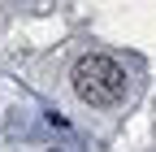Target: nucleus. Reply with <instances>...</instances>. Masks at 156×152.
<instances>
[{
  "label": "nucleus",
  "instance_id": "nucleus-1",
  "mask_svg": "<svg viewBox=\"0 0 156 152\" xmlns=\"http://www.w3.org/2000/svg\"><path fill=\"white\" fill-rule=\"evenodd\" d=\"M74 91H78V100L91 104V109H117L126 100V91H130V74L117 65L113 56L87 52V56H78V65H74Z\"/></svg>",
  "mask_w": 156,
  "mask_h": 152
}]
</instances>
